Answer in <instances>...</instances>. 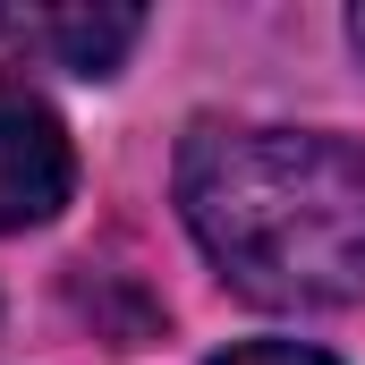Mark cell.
<instances>
[{
    "instance_id": "cell-1",
    "label": "cell",
    "mask_w": 365,
    "mask_h": 365,
    "mask_svg": "<svg viewBox=\"0 0 365 365\" xmlns=\"http://www.w3.org/2000/svg\"><path fill=\"white\" fill-rule=\"evenodd\" d=\"M179 212L204 255L264 306L365 297V153L297 128H195Z\"/></svg>"
},
{
    "instance_id": "cell-2",
    "label": "cell",
    "mask_w": 365,
    "mask_h": 365,
    "mask_svg": "<svg viewBox=\"0 0 365 365\" xmlns=\"http://www.w3.org/2000/svg\"><path fill=\"white\" fill-rule=\"evenodd\" d=\"M77 187V153L68 128L43 93H26L17 77H0V230L51 221Z\"/></svg>"
},
{
    "instance_id": "cell-3",
    "label": "cell",
    "mask_w": 365,
    "mask_h": 365,
    "mask_svg": "<svg viewBox=\"0 0 365 365\" xmlns=\"http://www.w3.org/2000/svg\"><path fill=\"white\" fill-rule=\"evenodd\" d=\"M0 34H9L17 51L68 68V77H110V68L136 51L145 17H136V9H0Z\"/></svg>"
},
{
    "instance_id": "cell-4",
    "label": "cell",
    "mask_w": 365,
    "mask_h": 365,
    "mask_svg": "<svg viewBox=\"0 0 365 365\" xmlns=\"http://www.w3.org/2000/svg\"><path fill=\"white\" fill-rule=\"evenodd\" d=\"M212 365H331L323 349H297V340H247V349H230V357Z\"/></svg>"
},
{
    "instance_id": "cell-5",
    "label": "cell",
    "mask_w": 365,
    "mask_h": 365,
    "mask_svg": "<svg viewBox=\"0 0 365 365\" xmlns=\"http://www.w3.org/2000/svg\"><path fill=\"white\" fill-rule=\"evenodd\" d=\"M349 34H357V51H365V9H357V17H349Z\"/></svg>"
}]
</instances>
